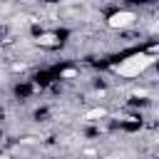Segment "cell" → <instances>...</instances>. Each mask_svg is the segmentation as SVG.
<instances>
[{"instance_id": "cell-2", "label": "cell", "mask_w": 159, "mask_h": 159, "mask_svg": "<svg viewBox=\"0 0 159 159\" xmlns=\"http://www.w3.org/2000/svg\"><path fill=\"white\" fill-rule=\"evenodd\" d=\"M134 22H137V15L132 10H117V12H112L107 17V25L112 30H124V27H132Z\"/></svg>"}, {"instance_id": "cell-1", "label": "cell", "mask_w": 159, "mask_h": 159, "mask_svg": "<svg viewBox=\"0 0 159 159\" xmlns=\"http://www.w3.org/2000/svg\"><path fill=\"white\" fill-rule=\"evenodd\" d=\"M152 65H154V57H152L149 52H134V55L124 57L122 62H117V65L112 67V72L119 75V77L134 80V77H139L144 70H149Z\"/></svg>"}, {"instance_id": "cell-6", "label": "cell", "mask_w": 159, "mask_h": 159, "mask_svg": "<svg viewBox=\"0 0 159 159\" xmlns=\"http://www.w3.org/2000/svg\"><path fill=\"white\" fill-rule=\"evenodd\" d=\"M0 159H10V157H7V154H0Z\"/></svg>"}, {"instance_id": "cell-5", "label": "cell", "mask_w": 159, "mask_h": 159, "mask_svg": "<svg viewBox=\"0 0 159 159\" xmlns=\"http://www.w3.org/2000/svg\"><path fill=\"white\" fill-rule=\"evenodd\" d=\"M75 75H77L75 70H65V72H62V77H75Z\"/></svg>"}, {"instance_id": "cell-4", "label": "cell", "mask_w": 159, "mask_h": 159, "mask_svg": "<svg viewBox=\"0 0 159 159\" xmlns=\"http://www.w3.org/2000/svg\"><path fill=\"white\" fill-rule=\"evenodd\" d=\"M104 114H107V109H102V107H99V109L87 112V119H97V117H104Z\"/></svg>"}, {"instance_id": "cell-3", "label": "cell", "mask_w": 159, "mask_h": 159, "mask_svg": "<svg viewBox=\"0 0 159 159\" xmlns=\"http://www.w3.org/2000/svg\"><path fill=\"white\" fill-rule=\"evenodd\" d=\"M37 42H40V45H45V47H50V45H57L60 40H57V35L47 32V35H40V37H37Z\"/></svg>"}]
</instances>
